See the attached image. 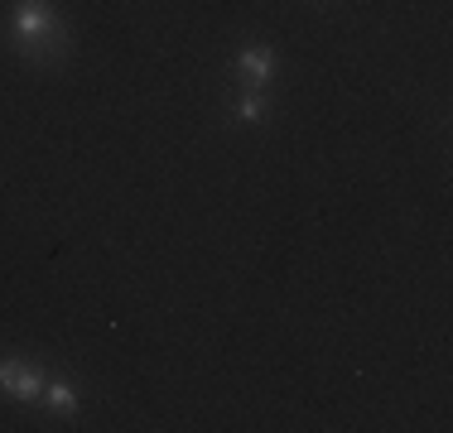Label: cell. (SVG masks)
<instances>
[{"mask_svg": "<svg viewBox=\"0 0 453 433\" xmlns=\"http://www.w3.org/2000/svg\"><path fill=\"white\" fill-rule=\"evenodd\" d=\"M10 49L25 53L39 68H53L68 53V29H63L58 10L49 0H15L10 5Z\"/></svg>", "mask_w": 453, "mask_h": 433, "instance_id": "cell-1", "label": "cell"}, {"mask_svg": "<svg viewBox=\"0 0 453 433\" xmlns=\"http://www.w3.org/2000/svg\"><path fill=\"white\" fill-rule=\"evenodd\" d=\"M44 381H49V376L39 371V366L19 361V356H5V361H0V395H5V399H19V405H39V395H44Z\"/></svg>", "mask_w": 453, "mask_h": 433, "instance_id": "cell-2", "label": "cell"}, {"mask_svg": "<svg viewBox=\"0 0 453 433\" xmlns=\"http://www.w3.org/2000/svg\"><path fill=\"white\" fill-rule=\"evenodd\" d=\"M275 68H280V58H275V49H265V43H246V49L236 53V63H232V72L242 78V87H271Z\"/></svg>", "mask_w": 453, "mask_h": 433, "instance_id": "cell-3", "label": "cell"}, {"mask_svg": "<svg viewBox=\"0 0 453 433\" xmlns=\"http://www.w3.org/2000/svg\"><path fill=\"white\" fill-rule=\"evenodd\" d=\"M39 405H44L53 419H73V414H78V405H82V395H78V385H73L68 376H49Z\"/></svg>", "mask_w": 453, "mask_h": 433, "instance_id": "cell-4", "label": "cell"}, {"mask_svg": "<svg viewBox=\"0 0 453 433\" xmlns=\"http://www.w3.org/2000/svg\"><path fill=\"white\" fill-rule=\"evenodd\" d=\"M265 116H271V92L265 87H242L232 102V121L236 125H261Z\"/></svg>", "mask_w": 453, "mask_h": 433, "instance_id": "cell-5", "label": "cell"}]
</instances>
